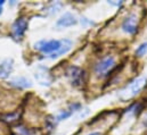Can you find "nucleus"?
I'll use <instances>...</instances> for the list:
<instances>
[{
    "label": "nucleus",
    "instance_id": "7",
    "mask_svg": "<svg viewBox=\"0 0 147 135\" xmlns=\"http://www.w3.org/2000/svg\"><path fill=\"white\" fill-rule=\"evenodd\" d=\"M76 23H78V21H76V18H75V16H74L73 14H71V13H65L59 19H57L56 25H57V27L64 29V27L73 26Z\"/></svg>",
    "mask_w": 147,
    "mask_h": 135
},
{
    "label": "nucleus",
    "instance_id": "1",
    "mask_svg": "<svg viewBox=\"0 0 147 135\" xmlns=\"http://www.w3.org/2000/svg\"><path fill=\"white\" fill-rule=\"evenodd\" d=\"M116 66V61H115V58L112 57V56H107V57H104L102 58L96 65H95V74L98 76V77H105L110 74L111 72L115 68Z\"/></svg>",
    "mask_w": 147,
    "mask_h": 135
},
{
    "label": "nucleus",
    "instance_id": "15",
    "mask_svg": "<svg viewBox=\"0 0 147 135\" xmlns=\"http://www.w3.org/2000/svg\"><path fill=\"white\" fill-rule=\"evenodd\" d=\"M3 3H5V1H2V0H0V7H1V6L3 5Z\"/></svg>",
    "mask_w": 147,
    "mask_h": 135
},
{
    "label": "nucleus",
    "instance_id": "2",
    "mask_svg": "<svg viewBox=\"0 0 147 135\" xmlns=\"http://www.w3.org/2000/svg\"><path fill=\"white\" fill-rule=\"evenodd\" d=\"M62 47V40H41L34 44V48L38 51L45 53V55H53L57 52Z\"/></svg>",
    "mask_w": 147,
    "mask_h": 135
},
{
    "label": "nucleus",
    "instance_id": "3",
    "mask_svg": "<svg viewBox=\"0 0 147 135\" xmlns=\"http://www.w3.org/2000/svg\"><path fill=\"white\" fill-rule=\"evenodd\" d=\"M67 75L71 80V83L74 86H81L84 81H86V74L84 70H82L81 68L76 67V66H71L69 68Z\"/></svg>",
    "mask_w": 147,
    "mask_h": 135
},
{
    "label": "nucleus",
    "instance_id": "10",
    "mask_svg": "<svg viewBox=\"0 0 147 135\" xmlns=\"http://www.w3.org/2000/svg\"><path fill=\"white\" fill-rule=\"evenodd\" d=\"M13 70V61L10 59H6L0 63V77L7 78Z\"/></svg>",
    "mask_w": 147,
    "mask_h": 135
},
{
    "label": "nucleus",
    "instance_id": "13",
    "mask_svg": "<svg viewBox=\"0 0 147 135\" xmlns=\"http://www.w3.org/2000/svg\"><path fill=\"white\" fill-rule=\"evenodd\" d=\"M143 124H144V126L147 128V114L145 115V117H144V119H143Z\"/></svg>",
    "mask_w": 147,
    "mask_h": 135
},
{
    "label": "nucleus",
    "instance_id": "12",
    "mask_svg": "<svg viewBox=\"0 0 147 135\" xmlns=\"http://www.w3.org/2000/svg\"><path fill=\"white\" fill-rule=\"evenodd\" d=\"M146 52H147V42H144V43H142V44L137 48V50H136V56L143 57Z\"/></svg>",
    "mask_w": 147,
    "mask_h": 135
},
{
    "label": "nucleus",
    "instance_id": "4",
    "mask_svg": "<svg viewBox=\"0 0 147 135\" xmlns=\"http://www.w3.org/2000/svg\"><path fill=\"white\" fill-rule=\"evenodd\" d=\"M26 29H28V21L23 17L17 18L15 21V23L13 24V27H11L13 36L15 39H22V36L26 32Z\"/></svg>",
    "mask_w": 147,
    "mask_h": 135
},
{
    "label": "nucleus",
    "instance_id": "6",
    "mask_svg": "<svg viewBox=\"0 0 147 135\" xmlns=\"http://www.w3.org/2000/svg\"><path fill=\"white\" fill-rule=\"evenodd\" d=\"M138 30L137 26V17L131 14L129 16H127L124 18V21L122 22V31L128 34H135Z\"/></svg>",
    "mask_w": 147,
    "mask_h": 135
},
{
    "label": "nucleus",
    "instance_id": "9",
    "mask_svg": "<svg viewBox=\"0 0 147 135\" xmlns=\"http://www.w3.org/2000/svg\"><path fill=\"white\" fill-rule=\"evenodd\" d=\"M71 48H72V41L69 40V39H64V40H62V47H61V49H59L57 52H55V53L48 56V58L55 59V58H57V57H61V56L67 53V52L71 50Z\"/></svg>",
    "mask_w": 147,
    "mask_h": 135
},
{
    "label": "nucleus",
    "instance_id": "8",
    "mask_svg": "<svg viewBox=\"0 0 147 135\" xmlns=\"http://www.w3.org/2000/svg\"><path fill=\"white\" fill-rule=\"evenodd\" d=\"M36 78L42 85H50L51 83V75L49 74L48 69L45 67H39L36 72Z\"/></svg>",
    "mask_w": 147,
    "mask_h": 135
},
{
    "label": "nucleus",
    "instance_id": "11",
    "mask_svg": "<svg viewBox=\"0 0 147 135\" xmlns=\"http://www.w3.org/2000/svg\"><path fill=\"white\" fill-rule=\"evenodd\" d=\"M10 85H13L15 88H20V89H26V88L31 86V82L25 77H17L10 82Z\"/></svg>",
    "mask_w": 147,
    "mask_h": 135
},
{
    "label": "nucleus",
    "instance_id": "5",
    "mask_svg": "<svg viewBox=\"0 0 147 135\" xmlns=\"http://www.w3.org/2000/svg\"><path fill=\"white\" fill-rule=\"evenodd\" d=\"M147 84V80L145 77H139V78H136L135 81H132L130 84H129V86L127 88V91H129V92H127L129 96V98L130 97H135L136 94H138L143 89H144V86Z\"/></svg>",
    "mask_w": 147,
    "mask_h": 135
},
{
    "label": "nucleus",
    "instance_id": "14",
    "mask_svg": "<svg viewBox=\"0 0 147 135\" xmlns=\"http://www.w3.org/2000/svg\"><path fill=\"white\" fill-rule=\"evenodd\" d=\"M88 135H100V133L99 132H92V133H90V134Z\"/></svg>",
    "mask_w": 147,
    "mask_h": 135
},
{
    "label": "nucleus",
    "instance_id": "16",
    "mask_svg": "<svg viewBox=\"0 0 147 135\" xmlns=\"http://www.w3.org/2000/svg\"><path fill=\"white\" fill-rule=\"evenodd\" d=\"M1 13H2V8L0 7V15H1Z\"/></svg>",
    "mask_w": 147,
    "mask_h": 135
}]
</instances>
